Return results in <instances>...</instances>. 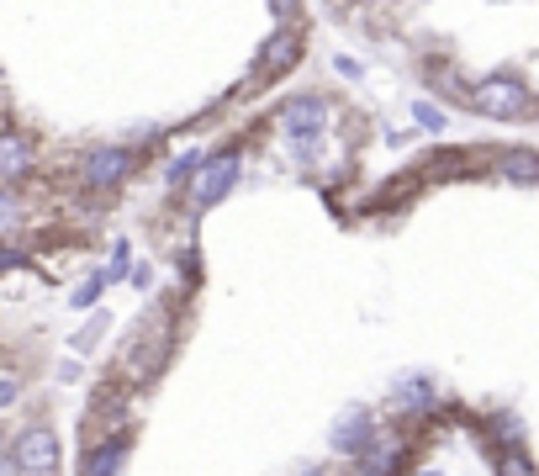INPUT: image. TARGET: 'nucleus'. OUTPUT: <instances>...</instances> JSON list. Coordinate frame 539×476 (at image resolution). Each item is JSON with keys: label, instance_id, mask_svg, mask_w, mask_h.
I'll list each match as a JSON object with an SVG mask.
<instances>
[{"label": "nucleus", "instance_id": "ddd939ff", "mask_svg": "<svg viewBox=\"0 0 539 476\" xmlns=\"http://www.w3.org/2000/svg\"><path fill=\"white\" fill-rule=\"evenodd\" d=\"M397 402L407 413H413V408H434V381L429 376H402L397 381Z\"/></svg>", "mask_w": 539, "mask_h": 476}, {"label": "nucleus", "instance_id": "412c9836", "mask_svg": "<svg viewBox=\"0 0 539 476\" xmlns=\"http://www.w3.org/2000/svg\"><path fill=\"white\" fill-rule=\"evenodd\" d=\"M101 328H106V318H96V323H90V328H85V334H80V339H74V350H80V355H85V350H90V344H96V339H101Z\"/></svg>", "mask_w": 539, "mask_h": 476}, {"label": "nucleus", "instance_id": "20e7f679", "mask_svg": "<svg viewBox=\"0 0 539 476\" xmlns=\"http://www.w3.org/2000/svg\"><path fill=\"white\" fill-rule=\"evenodd\" d=\"M238 180H244V154L238 149H222V154H207V164L196 170V180H191V207H217L222 196H228Z\"/></svg>", "mask_w": 539, "mask_h": 476}, {"label": "nucleus", "instance_id": "f8f14e48", "mask_svg": "<svg viewBox=\"0 0 539 476\" xmlns=\"http://www.w3.org/2000/svg\"><path fill=\"white\" fill-rule=\"evenodd\" d=\"M201 164H207V149H185L170 170H164V186H170V191H191V180H196Z\"/></svg>", "mask_w": 539, "mask_h": 476}, {"label": "nucleus", "instance_id": "6e6552de", "mask_svg": "<svg viewBox=\"0 0 539 476\" xmlns=\"http://www.w3.org/2000/svg\"><path fill=\"white\" fill-rule=\"evenodd\" d=\"M497 175L513 180V186H539V149H524V143L497 149Z\"/></svg>", "mask_w": 539, "mask_h": 476}, {"label": "nucleus", "instance_id": "b1692460", "mask_svg": "<svg viewBox=\"0 0 539 476\" xmlns=\"http://www.w3.org/2000/svg\"><path fill=\"white\" fill-rule=\"evenodd\" d=\"M370 6H397V0H370Z\"/></svg>", "mask_w": 539, "mask_h": 476}, {"label": "nucleus", "instance_id": "a878e982", "mask_svg": "<svg viewBox=\"0 0 539 476\" xmlns=\"http://www.w3.org/2000/svg\"><path fill=\"white\" fill-rule=\"evenodd\" d=\"M418 476H439V471H418Z\"/></svg>", "mask_w": 539, "mask_h": 476}, {"label": "nucleus", "instance_id": "0eeeda50", "mask_svg": "<svg viewBox=\"0 0 539 476\" xmlns=\"http://www.w3.org/2000/svg\"><path fill=\"white\" fill-rule=\"evenodd\" d=\"M296 64H302V32L281 27L265 48H259V69H254V75L259 80H281V75H291Z\"/></svg>", "mask_w": 539, "mask_h": 476}, {"label": "nucleus", "instance_id": "f03ea898", "mask_svg": "<svg viewBox=\"0 0 539 476\" xmlns=\"http://www.w3.org/2000/svg\"><path fill=\"white\" fill-rule=\"evenodd\" d=\"M275 122H281V133H286V149L291 143H323L328 127H333V101L318 96V90H302V96L281 101Z\"/></svg>", "mask_w": 539, "mask_h": 476}, {"label": "nucleus", "instance_id": "2eb2a0df", "mask_svg": "<svg viewBox=\"0 0 539 476\" xmlns=\"http://www.w3.org/2000/svg\"><path fill=\"white\" fill-rule=\"evenodd\" d=\"M106 286H111L106 276H90V281H85V286H80V291H74V297H69V307H74V313H90V307L101 302V291H106Z\"/></svg>", "mask_w": 539, "mask_h": 476}, {"label": "nucleus", "instance_id": "5701e85b", "mask_svg": "<svg viewBox=\"0 0 539 476\" xmlns=\"http://www.w3.org/2000/svg\"><path fill=\"white\" fill-rule=\"evenodd\" d=\"M0 476H22V466H16V455H0Z\"/></svg>", "mask_w": 539, "mask_h": 476}, {"label": "nucleus", "instance_id": "9b49d317", "mask_svg": "<svg viewBox=\"0 0 539 476\" xmlns=\"http://www.w3.org/2000/svg\"><path fill=\"white\" fill-rule=\"evenodd\" d=\"M402 471V445H370L365 455H360V471L355 476H397Z\"/></svg>", "mask_w": 539, "mask_h": 476}, {"label": "nucleus", "instance_id": "7ed1b4c3", "mask_svg": "<svg viewBox=\"0 0 539 476\" xmlns=\"http://www.w3.org/2000/svg\"><path fill=\"white\" fill-rule=\"evenodd\" d=\"M138 170V154L133 149H122V143H101V149H90L80 159V186L85 191H117L127 186Z\"/></svg>", "mask_w": 539, "mask_h": 476}, {"label": "nucleus", "instance_id": "aec40b11", "mask_svg": "<svg viewBox=\"0 0 539 476\" xmlns=\"http://www.w3.org/2000/svg\"><path fill=\"white\" fill-rule=\"evenodd\" d=\"M333 69H339L344 80H360V75H365V69H360V59H349V53H339V59H333Z\"/></svg>", "mask_w": 539, "mask_h": 476}, {"label": "nucleus", "instance_id": "4468645a", "mask_svg": "<svg viewBox=\"0 0 539 476\" xmlns=\"http://www.w3.org/2000/svg\"><path fill=\"white\" fill-rule=\"evenodd\" d=\"M413 122H418V133H429V138H439L444 127H450V122H444V112H439L434 101H413Z\"/></svg>", "mask_w": 539, "mask_h": 476}, {"label": "nucleus", "instance_id": "f3484780", "mask_svg": "<svg viewBox=\"0 0 539 476\" xmlns=\"http://www.w3.org/2000/svg\"><path fill=\"white\" fill-rule=\"evenodd\" d=\"M16 223H22V201H16V191L0 186V233H16Z\"/></svg>", "mask_w": 539, "mask_h": 476}, {"label": "nucleus", "instance_id": "423d86ee", "mask_svg": "<svg viewBox=\"0 0 539 476\" xmlns=\"http://www.w3.org/2000/svg\"><path fill=\"white\" fill-rule=\"evenodd\" d=\"M376 439H381V429H376V418H370L365 408H349L344 418H333V429H328L333 455H349V461H360Z\"/></svg>", "mask_w": 539, "mask_h": 476}, {"label": "nucleus", "instance_id": "39448f33", "mask_svg": "<svg viewBox=\"0 0 539 476\" xmlns=\"http://www.w3.org/2000/svg\"><path fill=\"white\" fill-rule=\"evenodd\" d=\"M11 455H16V466H22V476H59V466H64V445L48 424H32V429L16 434Z\"/></svg>", "mask_w": 539, "mask_h": 476}, {"label": "nucleus", "instance_id": "a211bd4d", "mask_svg": "<svg viewBox=\"0 0 539 476\" xmlns=\"http://www.w3.org/2000/svg\"><path fill=\"white\" fill-rule=\"evenodd\" d=\"M127 254H133L127 244H117V249H111V270H106V281H122V276H133V260H127Z\"/></svg>", "mask_w": 539, "mask_h": 476}, {"label": "nucleus", "instance_id": "4be33fe9", "mask_svg": "<svg viewBox=\"0 0 539 476\" xmlns=\"http://www.w3.org/2000/svg\"><path fill=\"white\" fill-rule=\"evenodd\" d=\"M270 11L281 16V22H291V16H296V0H270Z\"/></svg>", "mask_w": 539, "mask_h": 476}, {"label": "nucleus", "instance_id": "dca6fc26", "mask_svg": "<svg viewBox=\"0 0 539 476\" xmlns=\"http://www.w3.org/2000/svg\"><path fill=\"white\" fill-rule=\"evenodd\" d=\"M497 476H539V471L529 466V455L513 445V450H503V455H497Z\"/></svg>", "mask_w": 539, "mask_h": 476}, {"label": "nucleus", "instance_id": "393cba45", "mask_svg": "<svg viewBox=\"0 0 539 476\" xmlns=\"http://www.w3.org/2000/svg\"><path fill=\"white\" fill-rule=\"evenodd\" d=\"M302 476H333V471H302Z\"/></svg>", "mask_w": 539, "mask_h": 476}, {"label": "nucleus", "instance_id": "1a4fd4ad", "mask_svg": "<svg viewBox=\"0 0 539 476\" xmlns=\"http://www.w3.org/2000/svg\"><path fill=\"white\" fill-rule=\"evenodd\" d=\"M32 170V143L22 133H0V180H22Z\"/></svg>", "mask_w": 539, "mask_h": 476}, {"label": "nucleus", "instance_id": "f257e3e1", "mask_svg": "<svg viewBox=\"0 0 539 476\" xmlns=\"http://www.w3.org/2000/svg\"><path fill=\"white\" fill-rule=\"evenodd\" d=\"M466 106H471V112H481V117H492V122H518V117L534 112V90L518 75H487V80L471 85Z\"/></svg>", "mask_w": 539, "mask_h": 476}, {"label": "nucleus", "instance_id": "6ab92c4d", "mask_svg": "<svg viewBox=\"0 0 539 476\" xmlns=\"http://www.w3.org/2000/svg\"><path fill=\"white\" fill-rule=\"evenodd\" d=\"M16 397H22V381H16V376H0V413H6Z\"/></svg>", "mask_w": 539, "mask_h": 476}, {"label": "nucleus", "instance_id": "9d476101", "mask_svg": "<svg viewBox=\"0 0 539 476\" xmlns=\"http://www.w3.org/2000/svg\"><path fill=\"white\" fill-rule=\"evenodd\" d=\"M122 461H127V439H122V434H111L106 445H96V450L85 455V471H80V476H117V471H122Z\"/></svg>", "mask_w": 539, "mask_h": 476}]
</instances>
